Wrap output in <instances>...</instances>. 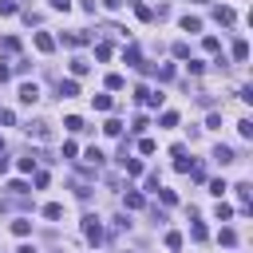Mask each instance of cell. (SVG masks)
I'll return each instance as SVG.
<instances>
[{"mask_svg": "<svg viewBox=\"0 0 253 253\" xmlns=\"http://www.w3.org/2000/svg\"><path fill=\"white\" fill-rule=\"evenodd\" d=\"M24 131H28V139H36V143H52V126L40 123V119H36V123H28Z\"/></svg>", "mask_w": 253, "mask_h": 253, "instance_id": "obj_1", "label": "cell"}, {"mask_svg": "<svg viewBox=\"0 0 253 253\" xmlns=\"http://www.w3.org/2000/svg\"><path fill=\"white\" fill-rule=\"evenodd\" d=\"M83 234H87V241H95V245L103 241V226H99V217H95V214L83 217Z\"/></svg>", "mask_w": 253, "mask_h": 253, "instance_id": "obj_2", "label": "cell"}, {"mask_svg": "<svg viewBox=\"0 0 253 253\" xmlns=\"http://www.w3.org/2000/svg\"><path fill=\"white\" fill-rule=\"evenodd\" d=\"M119 158H123V170L131 174V178H139V174H143V163H139V158H131V154H126V146H123V154H119Z\"/></svg>", "mask_w": 253, "mask_h": 253, "instance_id": "obj_3", "label": "cell"}, {"mask_svg": "<svg viewBox=\"0 0 253 253\" xmlns=\"http://www.w3.org/2000/svg\"><path fill=\"white\" fill-rule=\"evenodd\" d=\"M36 99H40V87H36V83H24V87H20V103H28V107H32Z\"/></svg>", "mask_w": 253, "mask_h": 253, "instance_id": "obj_4", "label": "cell"}, {"mask_svg": "<svg viewBox=\"0 0 253 253\" xmlns=\"http://www.w3.org/2000/svg\"><path fill=\"white\" fill-rule=\"evenodd\" d=\"M123 59L131 63V68H143V52H139L135 44H126V48H123Z\"/></svg>", "mask_w": 253, "mask_h": 253, "instance_id": "obj_5", "label": "cell"}, {"mask_svg": "<svg viewBox=\"0 0 253 253\" xmlns=\"http://www.w3.org/2000/svg\"><path fill=\"white\" fill-rule=\"evenodd\" d=\"M214 20H217V24H226V28H230V24L237 20V16H234V8H226V4H217V8H214Z\"/></svg>", "mask_w": 253, "mask_h": 253, "instance_id": "obj_6", "label": "cell"}, {"mask_svg": "<svg viewBox=\"0 0 253 253\" xmlns=\"http://www.w3.org/2000/svg\"><path fill=\"white\" fill-rule=\"evenodd\" d=\"M36 52H44V55H48V52H55V40L48 36V32H36Z\"/></svg>", "mask_w": 253, "mask_h": 253, "instance_id": "obj_7", "label": "cell"}, {"mask_svg": "<svg viewBox=\"0 0 253 253\" xmlns=\"http://www.w3.org/2000/svg\"><path fill=\"white\" fill-rule=\"evenodd\" d=\"M91 36H87V32H68V36H63V44H68V48H83Z\"/></svg>", "mask_w": 253, "mask_h": 253, "instance_id": "obj_8", "label": "cell"}, {"mask_svg": "<svg viewBox=\"0 0 253 253\" xmlns=\"http://www.w3.org/2000/svg\"><path fill=\"white\" fill-rule=\"evenodd\" d=\"M214 163L230 166V163H234V150H230V146H214Z\"/></svg>", "mask_w": 253, "mask_h": 253, "instance_id": "obj_9", "label": "cell"}, {"mask_svg": "<svg viewBox=\"0 0 253 253\" xmlns=\"http://www.w3.org/2000/svg\"><path fill=\"white\" fill-rule=\"evenodd\" d=\"M59 95H63V99H72V95H79V83H75V79H59Z\"/></svg>", "mask_w": 253, "mask_h": 253, "instance_id": "obj_10", "label": "cell"}, {"mask_svg": "<svg viewBox=\"0 0 253 253\" xmlns=\"http://www.w3.org/2000/svg\"><path fill=\"white\" fill-rule=\"evenodd\" d=\"M87 72H91V63H87L83 55H75V59H72V75L79 79V75H87Z\"/></svg>", "mask_w": 253, "mask_h": 253, "instance_id": "obj_11", "label": "cell"}, {"mask_svg": "<svg viewBox=\"0 0 253 253\" xmlns=\"http://www.w3.org/2000/svg\"><path fill=\"white\" fill-rule=\"evenodd\" d=\"M12 234H16V237H28V234H32V221H28V217H16V221H12Z\"/></svg>", "mask_w": 253, "mask_h": 253, "instance_id": "obj_12", "label": "cell"}, {"mask_svg": "<svg viewBox=\"0 0 253 253\" xmlns=\"http://www.w3.org/2000/svg\"><path fill=\"white\" fill-rule=\"evenodd\" d=\"M44 217H48V221H59V217H63V206H59V202H48V206H44Z\"/></svg>", "mask_w": 253, "mask_h": 253, "instance_id": "obj_13", "label": "cell"}, {"mask_svg": "<svg viewBox=\"0 0 253 253\" xmlns=\"http://www.w3.org/2000/svg\"><path fill=\"white\" fill-rule=\"evenodd\" d=\"M126 210H143V194L139 190H126Z\"/></svg>", "mask_w": 253, "mask_h": 253, "instance_id": "obj_14", "label": "cell"}, {"mask_svg": "<svg viewBox=\"0 0 253 253\" xmlns=\"http://www.w3.org/2000/svg\"><path fill=\"white\" fill-rule=\"evenodd\" d=\"M234 59H237V63H245V59H249V44H245V40H237V44H234Z\"/></svg>", "mask_w": 253, "mask_h": 253, "instance_id": "obj_15", "label": "cell"}, {"mask_svg": "<svg viewBox=\"0 0 253 253\" xmlns=\"http://www.w3.org/2000/svg\"><path fill=\"white\" fill-rule=\"evenodd\" d=\"M103 131H107L111 139H119V135H123V123H119V119H107V123H103Z\"/></svg>", "mask_w": 253, "mask_h": 253, "instance_id": "obj_16", "label": "cell"}, {"mask_svg": "<svg viewBox=\"0 0 253 253\" xmlns=\"http://www.w3.org/2000/svg\"><path fill=\"white\" fill-rule=\"evenodd\" d=\"M190 237H194V241H206V237H210V230L202 226V221H194V226H190Z\"/></svg>", "mask_w": 253, "mask_h": 253, "instance_id": "obj_17", "label": "cell"}, {"mask_svg": "<svg viewBox=\"0 0 253 253\" xmlns=\"http://www.w3.org/2000/svg\"><path fill=\"white\" fill-rule=\"evenodd\" d=\"M182 28H186V32H202V20L186 12V16H182Z\"/></svg>", "mask_w": 253, "mask_h": 253, "instance_id": "obj_18", "label": "cell"}, {"mask_svg": "<svg viewBox=\"0 0 253 253\" xmlns=\"http://www.w3.org/2000/svg\"><path fill=\"white\" fill-rule=\"evenodd\" d=\"M91 103L95 111H111V95H91Z\"/></svg>", "mask_w": 253, "mask_h": 253, "instance_id": "obj_19", "label": "cell"}, {"mask_svg": "<svg viewBox=\"0 0 253 253\" xmlns=\"http://www.w3.org/2000/svg\"><path fill=\"white\" fill-rule=\"evenodd\" d=\"M63 126H68V131H87V126H83V119H79V115H68V119H63Z\"/></svg>", "mask_w": 253, "mask_h": 253, "instance_id": "obj_20", "label": "cell"}, {"mask_svg": "<svg viewBox=\"0 0 253 253\" xmlns=\"http://www.w3.org/2000/svg\"><path fill=\"white\" fill-rule=\"evenodd\" d=\"M166 249H182V234H178V230L166 234Z\"/></svg>", "mask_w": 253, "mask_h": 253, "instance_id": "obj_21", "label": "cell"}, {"mask_svg": "<svg viewBox=\"0 0 253 253\" xmlns=\"http://www.w3.org/2000/svg\"><path fill=\"white\" fill-rule=\"evenodd\" d=\"M226 190H230V186L221 182V178H214V182H210V194H214V198H221V194H226Z\"/></svg>", "mask_w": 253, "mask_h": 253, "instance_id": "obj_22", "label": "cell"}, {"mask_svg": "<svg viewBox=\"0 0 253 253\" xmlns=\"http://www.w3.org/2000/svg\"><path fill=\"white\" fill-rule=\"evenodd\" d=\"M214 214H217V221H230V217H234V210H230L226 202H217V210H214Z\"/></svg>", "mask_w": 253, "mask_h": 253, "instance_id": "obj_23", "label": "cell"}, {"mask_svg": "<svg viewBox=\"0 0 253 253\" xmlns=\"http://www.w3.org/2000/svg\"><path fill=\"white\" fill-rule=\"evenodd\" d=\"M217 241H221V245H237V234H234V230H221Z\"/></svg>", "mask_w": 253, "mask_h": 253, "instance_id": "obj_24", "label": "cell"}, {"mask_svg": "<svg viewBox=\"0 0 253 253\" xmlns=\"http://www.w3.org/2000/svg\"><path fill=\"white\" fill-rule=\"evenodd\" d=\"M83 158H87V163H91V166H103V154H99V150H95V146H91V150H87Z\"/></svg>", "mask_w": 253, "mask_h": 253, "instance_id": "obj_25", "label": "cell"}, {"mask_svg": "<svg viewBox=\"0 0 253 253\" xmlns=\"http://www.w3.org/2000/svg\"><path fill=\"white\" fill-rule=\"evenodd\" d=\"M174 55H178V59H190V44L178 40V44H174Z\"/></svg>", "mask_w": 253, "mask_h": 253, "instance_id": "obj_26", "label": "cell"}, {"mask_svg": "<svg viewBox=\"0 0 253 253\" xmlns=\"http://www.w3.org/2000/svg\"><path fill=\"white\" fill-rule=\"evenodd\" d=\"M8 194H16V198L28 194V182H8Z\"/></svg>", "mask_w": 253, "mask_h": 253, "instance_id": "obj_27", "label": "cell"}, {"mask_svg": "<svg viewBox=\"0 0 253 253\" xmlns=\"http://www.w3.org/2000/svg\"><path fill=\"white\" fill-rule=\"evenodd\" d=\"M95 59H111V44H95Z\"/></svg>", "mask_w": 253, "mask_h": 253, "instance_id": "obj_28", "label": "cell"}, {"mask_svg": "<svg viewBox=\"0 0 253 253\" xmlns=\"http://www.w3.org/2000/svg\"><path fill=\"white\" fill-rule=\"evenodd\" d=\"M237 131H241V139H253V123H249V119H241V123H237Z\"/></svg>", "mask_w": 253, "mask_h": 253, "instance_id": "obj_29", "label": "cell"}, {"mask_svg": "<svg viewBox=\"0 0 253 253\" xmlns=\"http://www.w3.org/2000/svg\"><path fill=\"white\" fill-rule=\"evenodd\" d=\"M0 48H4V52H20V40H12V36H4V40H0Z\"/></svg>", "mask_w": 253, "mask_h": 253, "instance_id": "obj_30", "label": "cell"}, {"mask_svg": "<svg viewBox=\"0 0 253 253\" xmlns=\"http://www.w3.org/2000/svg\"><path fill=\"white\" fill-rule=\"evenodd\" d=\"M158 123H163V126H178V115H174V111H163V119H158Z\"/></svg>", "mask_w": 253, "mask_h": 253, "instance_id": "obj_31", "label": "cell"}, {"mask_svg": "<svg viewBox=\"0 0 253 253\" xmlns=\"http://www.w3.org/2000/svg\"><path fill=\"white\" fill-rule=\"evenodd\" d=\"M107 87H111V91H123V75L111 72V75H107Z\"/></svg>", "mask_w": 253, "mask_h": 253, "instance_id": "obj_32", "label": "cell"}, {"mask_svg": "<svg viewBox=\"0 0 253 253\" xmlns=\"http://www.w3.org/2000/svg\"><path fill=\"white\" fill-rule=\"evenodd\" d=\"M20 4H16V0H0V12H4V16H12Z\"/></svg>", "mask_w": 253, "mask_h": 253, "instance_id": "obj_33", "label": "cell"}, {"mask_svg": "<svg viewBox=\"0 0 253 253\" xmlns=\"http://www.w3.org/2000/svg\"><path fill=\"white\" fill-rule=\"evenodd\" d=\"M131 131H135V135H143V131H146V115H139V119L131 123Z\"/></svg>", "mask_w": 253, "mask_h": 253, "instance_id": "obj_34", "label": "cell"}, {"mask_svg": "<svg viewBox=\"0 0 253 253\" xmlns=\"http://www.w3.org/2000/svg\"><path fill=\"white\" fill-rule=\"evenodd\" d=\"M190 166H194L190 158H178V163H174V170H178V174H190Z\"/></svg>", "mask_w": 253, "mask_h": 253, "instance_id": "obj_35", "label": "cell"}, {"mask_svg": "<svg viewBox=\"0 0 253 253\" xmlns=\"http://www.w3.org/2000/svg\"><path fill=\"white\" fill-rule=\"evenodd\" d=\"M206 52H221V40L217 36H206Z\"/></svg>", "mask_w": 253, "mask_h": 253, "instance_id": "obj_36", "label": "cell"}, {"mask_svg": "<svg viewBox=\"0 0 253 253\" xmlns=\"http://www.w3.org/2000/svg\"><path fill=\"white\" fill-rule=\"evenodd\" d=\"M123 4H126V0H103V8H107V12H119Z\"/></svg>", "mask_w": 253, "mask_h": 253, "instance_id": "obj_37", "label": "cell"}, {"mask_svg": "<svg viewBox=\"0 0 253 253\" xmlns=\"http://www.w3.org/2000/svg\"><path fill=\"white\" fill-rule=\"evenodd\" d=\"M52 8H59V12H68V8H72V0H52Z\"/></svg>", "mask_w": 253, "mask_h": 253, "instance_id": "obj_38", "label": "cell"}, {"mask_svg": "<svg viewBox=\"0 0 253 253\" xmlns=\"http://www.w3.org/2000/svg\"><path fill=\"white\" fill-rule=\"evenodd\" d=\"M0 174H8V158H4V150H0Z\"/></svg>", "mask_w": 253, "mask_h": 253, "instance_id": "obj_39", "label": "cell"}, {"mask_svg": "<svg viewBox=\"0 0 253 253\" xmlns=\"http://www.w3.org/2000/svg\"><path fill=\"white\" fill-rule=\"evenodd\" d=\"M8 75H12V68H4V63H0V83H4Z\"/></svg>", "mask_w": 253, "mask_h": 253, "instance_id": "obj_40", "label": "cell"}, {"mask_svg": "<svg viewBox=\"0 0 253 253\" xmlns=\"http://www.w3.org/2000/svg\"><path fill=\"white\" fill-rule=\"evenodd\" d=\"M16 253H36V245H20V249H16Z\"/></svg>", "mask_w": 253, "mask_h": 253, "instance_id": "obj_41", "label": "cell"}, {"mask_svg": "<svg viewBox=\"0 0 253 253\" xmlns=\"http://www.w3.org/2000/svg\"><path fill=\"white\" fill-rule=\"evenodd\" d=\"M0 150H4V139H0Z\"/></svg>", "mask_w": 253, "mask_h": 253, "instance_id": "obj_42", "label": "cell"}, {"mask_svg": "<svg viewBox=\"0 0 253 253\" xmlns=\"http://www.w3.org/2000/svg\"><path fill=\"white\" fill-rule=\"evenodd\" d=\"M131 4H135V0H131Z\"/></svg>", "mask_w": 253, "mask_h": 253, "instance_id": "obj_43", "label": "cell"}]
</instances>
